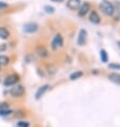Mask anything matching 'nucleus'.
<instances>
[{"mask_svg": "<svg viewBox=\"0 0 120 127\" xmlns=\"http://www.w3.org/2000/svg\"><path fill=\"white\" fill-rule=\"evenodd\" d=\"M10 36V33H9V31L5 29V28H3V27H0V37L3 38V40H6Z\"/></svg>", "mask_w": 120, "mask_h": 127, "instance_id": "nucleus-12", "label": "nucleus"}, {"mask_svg": "<svg viewBox=\"0 0 120 127\" xmlns=\"http://www.w3.org/2000/svg\"><path fill=\"white\" fill-rule=\"evenodd\" d=\"M18 81V76L17 75H10L9 77H6V79L4 80V86H12V84L16 83Z\"/></svg>", "mask_w": 120, "mask_h": 127, "instance_id": "nucleus-6", "label": "nucleus"}, {"mask_svg": "<svg viewBox=\"0 0 120 127\" xmlns=\"http://www.w3.org/2000/svg\"><path fill=\"white\" fill-rule=\"evenodd\" d=\"M100 9L105 15H113V13H114V6L111 2L106 1V0L100 3Z\"/></svg>", "mask_w": 120, "mask_h": 127, "instance_id": "nucleus-1", "label": "nucleus"}, {"mask_svg": "<svg viewBox=\"0 0 120 127\" xmlns=\"http://www.w3.org/2000/svg\"><path fill=\"white\" fill-rule=\"evenodd\" d=\"M88 11H90V4L88 2H84L83 4H82V6L80 8V11H79L80 16L85 15V14L88 13Z\"/></svg>", "mask_w": 120, "mask_h": 127, "instance_id": "nucleus-8", "label": "nucleus"}, {"mask_svg": "<svg viewBox=\"0 0 120 127\" xmlns=\"http://www.w3.org/2000/svg\"><path fill=\"white\" fill-rule=\"evenodd\" d=\"M23 29L28 33H32V32H35V31L38 29V26H37L36 24H34V23H29V24L24 25Z\"/></svg>", "mask_w": 120, "mask_h": 127, "instance_id": "nucleus-5", "label": "nucleus"}, {"mask_svg": "<svg viewBox=\"0 0 120 127\" xmlns=\"http://www.w3.org/2000/svg\"><path fill=\"white\" fill-rule=\"evenodd\" d=\"M45 10H46V12H47V13H53L54 12V9L52 8V6H49V5H46Z\"/></svg>", "mask_w": 120, "mask_h": 127, "instance_id": "nucleus-18", "label": "nucleus"}, {"mask_svg": "<svg viewBox=\"0 0 120 127\" xmlns=\"http://www.w3.org/2000/svg\"><path fill=\"white\" fill-rule=\"evenodd\" d=\"M86 36H87V32L85 29H82L80 30V33H79V37H78V44L79 45H83L86 41Z\"/></svg>", "mask_w": 120, "mask_h": 127, "instance_id": "nucleus-7", "label": "nucleus"}, {"mask_svg": "<svg viewBox=\"0 0 120 127\" xmlns=\"http://www.w3.org/2000/svg\"><path fill=\"white\" fill-rule=\"evenodd\" d=\"M100 57H101L102 62H107V54L104 49H102V50L100 51Z\"/></svg>", "mask_w": 120, "mask_h": 127, "instance_id": "nucleus-16", "label": "nucleus"}, {"mask_svg": "<svg viewBox=\"0 0 120 127\" xmlns=\"http://www.w3.org/2000/svg\"><path fill=\"white\" fill-rule=\"evenodd\" d=\"M52 1H53V2H63L64 0H52Z\"/></svg>", "mask_w": 120, "mask_h": 127, "instance_id": "nucleus-22", "label": "nucleus"}, {"mask_svg": "<svg viewBox=\"0 0 120 127\" xmlns=\"http://www.w3.org/2000/svg\"><path fill=\"white\" fill-rule=\"evenodd\" d=\"M118 46H119V47H120V41H119V42H118Z\"/></svg>", "mask_w": 120, "mask_h": 127, "instance_id": "nucleus-23", "label": "nucleus"}, {"mask_svg": "<svg viewBox=\"0 0 120 127\" xmlns=\"http://www.w3.org/2000/svg\"><path fill=\"white\" fill-rule=\"evenodd\" d=\"M6 49V46L4 44H0V51H4Z\"/></svg>", "mask_w": 120, "mask_h": 127, "instance_id": "nucleus-20", "label": "nucleus"}, {"mask_svg": "<svg viewBox=\"0 0 120 127\" xmlns=\"http://www.w3.org/2000/svg\"><path fill=\"white\" fill-rule=\"evenodd\" d=\"M47 90H48V86H43V87H40V89L37 90L36 94H35V96H36V99H40V98L45 94V92H46Z\"/></svg>", "mask_w": 120, "mask_h": 127, "instance_id": "nucleus-11", "label": "nucleus"}, {"mask_svg": "<svg viewBox=\"0 0 120 127\" xmlns=\"http://www.w3.org/2000/svg\"><path fill=\"white\" fill-rule=\"evenodd\" d=\"M67 6L70 10H78L81 6V0H68L67 1Z\"/></svg>", "mask_w": 120, "mask_h": 127, "instance_id": "nucleus-4", "label": "nucleus"}, {"mask_svg": "<svg viewBox=\"0 0 120 127\" xmlns=\"http://www.w3.org/2000/svg\"><path fill=\"white\" fill-rule=\"evenodd\" d=\"M83 76V72H81V70H78V72H75L72 73L71 75H70V79L71 80H76V79H79L80 77Z\"/></svg>", "mask_w": 120, "mask_h": 127, "instance_id": "nucleus-13", "label": "nucleus"}, {"mask_svg": "<svg viewBox=\"0 0 120 127\" xmlns=\"http://www.w3.org/2000/svg\"><path fill=\"white\" fill-rule=\"evenodd\" d=\"M10 93H11V95L14 97H19L24 93V88L22 86H15L11 89Z\"/></svg>", "mask_w": 120, "mask_h": 127, "instance_id": "nucleus-3", "label": "nucleus"}, {"mask_svg": "<svg viewBox=\"0 0 120 127\" xmlns=\"http://www.w3.org/2000/svg\"><path fill=\"white\" fill-rule=\"evenodd\" d=\"M8 6V4H6L5 2H1L0 1V9H2V8H6Z\"/></svg>", "mask_w": 120, "mask_h": 127, "instance_id": "nucleus-21", "label": "nucleus"}, {"mask_svg": "<svg viewBox=\"0 0 120 127\" xmlns=\"http://www.w3.org/2000/svg\"><path fill=\"white\" fill-rule=\"evenodd\" d=\"M89 19H90V22L93 24H99V23H100V16L98 15V13L96 11H93L90 13Z\"/></svg>", "mask_w": 120, "mask_h": 127, "instance_id": "nucleus-10", "label": "nucleus"}, {"mask_svg": "<svg viewBox=\"0 0 120 127\" xmlns=\"http://www.w3.org/2000/svg\"><path fill=\"white\" fill-rule=\"evenodd\" d=\"M62 46H63V37H62V35H60V34L55 35L53 41H52V43H51L52 49L56 50V49H59L60 47H62Z\"/></svg>", "mask_w": 120, "mask_h": 127, "instance_id": "nucleus-2", "label": "nucleus"}, {"mask_svg": "<svg viewBox=\"0 0 120 127\" xmlns=\"http://www.w3.org/2000/svg\"><path fill=\"white\" fill-rule=\"evenodd\" d=\"M37 54L40 56V57H47L48 56V51L46 50L44 47H38L37 48Z\"/></svg>", "mask_w": 120, "mask_h": 127, "instance_id": "nucleus-15", "label": "nucleus"}, {"mask_svg": "<svg viewBox=\"0 0 120 127\" xmlns=\"http://www.w3.org/2000/svg\"><path fill=\"white\" fill-rule=\"evenodd\" d=\"M9 62H10V59L6 56H0V66L9 64Z\"/></svg>", "mask_w": 120, "mask_h": 127, "instance_id": "nucleus-14", "label": "nucleus"}, {"mask_svg": "<svg viewBox=\"0 0 120 127\" xmlns=\"http://www.w3.org/2000/svg\"><path fill=\"white\" fill-rule=\"evenodd\" d=\"M108 79L114 83H117L120 86V74L117 73H113V74H109L108 75Z\"/></svg>", "mask_w": 120, "mask_h": 127, "instance_id": "nucleus-9", "label": "nucleus"}, {"mask_svg": "<svg viewBox=\"0 0 120 127\" xmlns=\"http://www.w3.org/2000/svg\"><path fill=\"white\" fill-rule=\"evenodd\" d=\"M18 127H29V123L27 122H19L18 124H17Z\"/></svg>", "mask_w": 120, "mask_h": 127, "instance_id": "nucleus-19", "label": "nucleus"}, {"mask_svg": "<svg viewBox=\"0 0 120 127\" xmlns=\"http://www.w3.org/2000/svg\"><path fill=\"white\" fill-rule=\"evenodd\" d=\"M109 67L114 68V69H120V64H117V63H112V64H109Z\"/></svg>", "mask_w": 120, "mask_h": 127, "instance_id": "nucleus-17", "label": "nucleus"}]
</instances>
